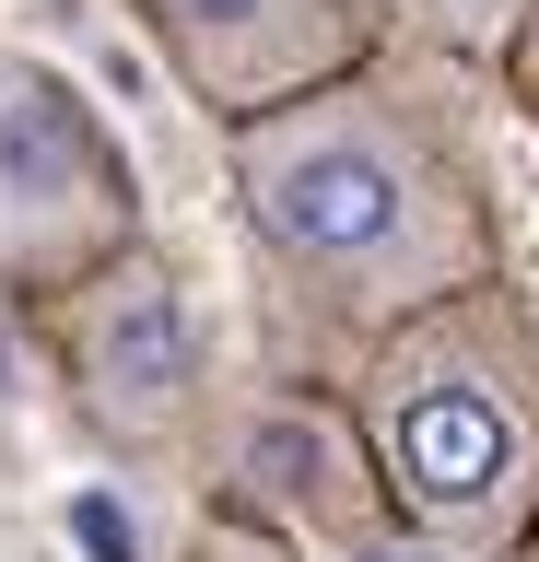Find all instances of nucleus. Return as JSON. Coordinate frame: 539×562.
<instances>
[{"instance_id": "nucleus-9", "label": "nucleus", "mask_w": 539, "mask_h": 562, "mask_svg": "<svg viewBox=\"0 0 539 562\" xmlns=\"http://www.w3.org/2000/svg\"><path fill=\"white\" fill-rule=\"evenodd\" d=\"M504 82H516V94H528V105H539V24H528V35H516V59H504Z\"/></svg>"}, {"instance_id": "nucleus-2", "label": "nucleus", "mask_w": 539, "mask_h": 562, "mask_svg": "<svg viewBox=\"0 0 539 562\" xmlns=\"http://www.w3.org/2000/svg\"><path fill=\"white\" fill-rule=\"evenodd\" d=\"M352 422L398 527L446 562H528L539 539V293L469 281L352 351Z\"/></svg>"}, {"instance_id": "nucleus-3", "label": "nucleus", "mask_w": 539, "mask_h": 562, "mask_svg": "<svg viewBox=\"0 0 539 562\" xmlns=\"http://www.w3.org/2000/svg\"><path fill=\"white\" fill-rule=\"evenodd\" d=\"M47 316H59V386H71L82 434L130 469H200V434L223 411V351H212L200 281L142 235Z\"/></svg>"}, {"instance_id": "nucleus-4", "label": "nucleus", "mask_w": 539, "mask_h": 562, "mask_svg": "<svg viewBox=\"0 0 539 562\" xmlns=\"http://www.w3.org/2000/svg\"><path fill=\"white\" fill-rule=\"evenodd\" d=\"M142 223V176L117 153L106 105L82 94L59 59L0 47V293L59 305L82 281L130 258Z\"/></svg>"}, {"instance_id": "nucleus-7", "label": "nucleus", "mask_w": 539, "mask_h": 562, "mask_svg": "<svg viewBox=\"0 0 539 562\" xmlns=\"http://www.w3.org/2000/svg\"><path fill=\"white\" fill-rule=\"evenodd\" d=\"M423 24L446 35V47H458V59H516V35L539 24V0H423Z\"/></svg>"}, {"instance_id": "nucleus-10", "label": "nucleus", "mask_w": 539, "mask_h": 562, "mask_svg": "<svg viewBox=\"0 0 539 562\" xmlns=\"http://www.w3.org/2000/svg\"><path fill=\"white\" fill-rule=\"evenodd\" d=\"M528 562H539V539H528Z\"/></svg>"}, {"instance_id": "nucleus-8", "label": "nucleus", "mask_w": 539, "mask_h": 562, "mask_svg": "<svg viewBox=\"0 0 539 562\" xmlns=\"http://www.w3.org/2000/svg\"><path fill=\"white\" fill-rule=\"evenodd\" d=\"M177 562H305V551H293L282 527H258V516H223V504H200Z\"/></svg>"}, {"instance_id": "nucleus-5", "label": "nucleus", "mask_w": 539, "mask_h": 562, "mask_svg": "<svg viewBox=\"0 0 539 562\" xmlns=\"http://www.w3.org/2000/svg\"><path fill=\"white\" fill-rule=\"evenodd\" d=\"M200 504H223V516H258L282 527L293 551H388V539H411L388 504V469H375V446H363L352 422V386L328 398V386H223L212 434H200Z\"/></svg>"}, {"instance_id": "nucleus-6", "label": "nucleus", "mask_w": 539, "mask_h": 562, "mask_svg": "<svg viewBox=\"0 0 539 562\" xmlns=\"http://www.w3.org/2000/svg\"><path fill=\"white\" fill-rule=\"evenodd\" d=\"M117 12L165 47V70L223 130H247V117H270V105L375 59V12L363 0H117Z\"/></svg>"}, {"instance_id": "nucleus-1", "label": "nucleus", "mask_w": 539, "mask_h": 562, "mask_svg": "<svg viewBox=\"0 0 539 562\" xmlns=\"http://www.w3.org/2000/svg\"><path fill=\"white\" fill-rule=\"evenodd\" d=\"M223 188H235L247 258L352 351L504 270L493 176L469 130L375 59L223 130Z\"/></svg>"}]
</instances>
